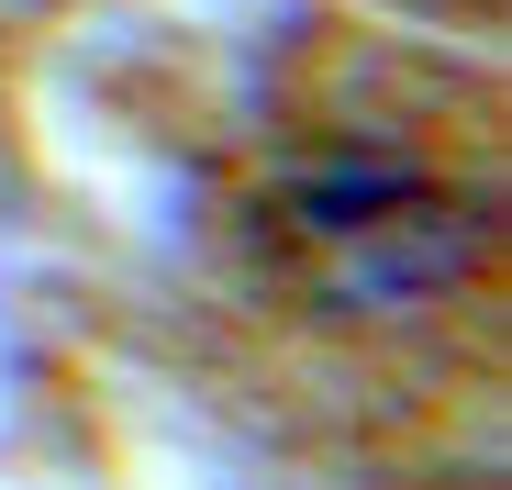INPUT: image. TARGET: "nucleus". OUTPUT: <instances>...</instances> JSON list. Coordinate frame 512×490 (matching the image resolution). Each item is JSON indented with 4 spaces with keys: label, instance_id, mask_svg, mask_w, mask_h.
Returning a JSON list of instances; mask_svg holds the SVG:
<instances>
[{
    "label": "nucleus",
    "instance_id": "obj_1",
    "mask_svg": "<svg viewBox=\"0 0 512 490\" xmlns=\"http://www.w3.org/2000/svg\"><path fill=\"white\" fill-rule=\"evenodd\" d=\"M290 234L323 257V279L346 301H412V290H446L468 268L479 223L423 190V179H390V168H346V179H301L290 201Z\"/></svg>",
    "mask_w": 512,
    "mask_h": 490
}]
</instances>
